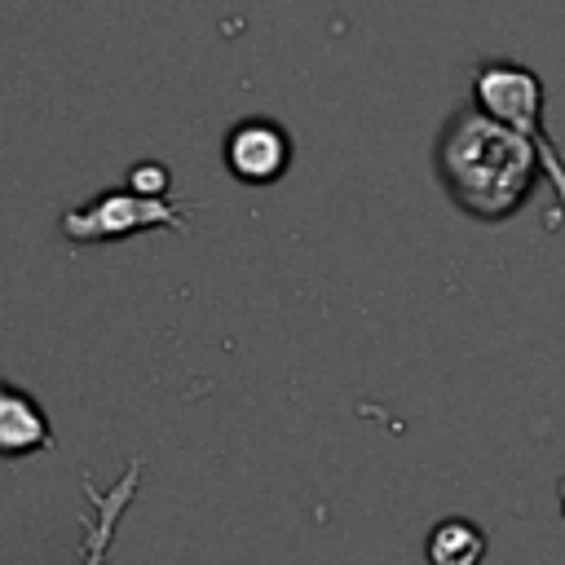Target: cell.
I'll list each match as a JSON object with an SVG mask.
<instances>
[{"instance_id":"1","label":"cell","mask_w":565,"mask_h":565,"mask_svg":"<svg viewBox=\"0 0 565 565\" xmlns=\"http://www.w3.org/2000/svg\"><path fill=\"white\" fill-rule=\"evenodd\" d=\"M539 168V150L477 106H459L437 137V177L446 194L481 221L512 216L525 203Z\"/></svg>"},{"instance_id":"2","label":"cell","mask_w":565,"mask_h":565,"mask_svg":"<svg viewBox=\"0 0 565 565\" xmlns=\"http://www.w3.org/2000/svg\"><path fill=\"white\" fill-rule=\"evenodd\" d=\"M472 97H477V110H486L490 119H499L503 128H512L516 137H525L543 168H547V181L556 185L561 194V207H565V163L556 159L552 150V137L543 132V84L530 66H516V62H486L472 79Z\"/></svg>"},{"instance_id":"3","label":"cell","mask_w":565,"mask_h":565,"mask_svg":"<svg viewBox=\"0 0 565 565\" xmlns=\"http://www.w3.org/2000/svg\"><path fill=\"white\" fill-rule=\"evenodd\" d=\"M154 225L185 230L177 199H146L137 190H110V194L62 216V234L75 243H115V238H132V234L154 230Z\"/></svg>"},{"instance_id":"4","label":"cell","mask_w":565,"mask_h":565,"mask_svg":"<svg viewBox=\"0 0 565 565\" xmlns=\"http://www.w3.org/2000/svg\"><path fill=\"white\" fill-rule=\"evenodd\" d=\"M225 163L247 185H269L291 163V137L269 119H247L225 137Z\"/></svg>"},{"instance_id":"5","label":"cell","mask_w":565,"mask_h":565,"mask_svg":"<svg viewBox=\"0 0 565 565\" xmlns=\"http://www.w3.org/2000/svg\"><path fill=\"white\" fill-rule=\"evenodd\" d=\"M141 468H146L141 459H128V468L119 472V481H110L106 490H97L88 481V472H84V499H88L93 512L79 516V530H84V561L79 565H106L110 543H115V530H119V521H124V512H128V503H132V494L141 486Z\"/></svg>"},{"instance_id":"6","label":"cell","mask_w":565,"mask_h":565,"mask_svg":"<svg viewBox=\"0 0 565 565\" xmlns=\"http://www.w3.org/2000/svg\"><path fill=\"white\" fill-rule=\"evenodd\" d=\"M40 450H53V424L44 406L0 380V459H26Z\"/></svg>"},{"instance_id":"7","label":"cell","mask_w":565,"mask_h":565,"mask_svg":"<svg viewBox=\"0 0 565 565\" xmlns=\"http://www.w3.org/2000/svg\"><path fill=\"white\" fill-rule=\"evenodd\" d=\"M424 556H428V565H481L486 561V534H481V525H472L463 516H446L428 530Z\"/></svg>"},{"instance_id":"8","label":"cell","mask_w":565,"mask_h":565,"mask_svg":"<svg viewBox=\"0 0 565 565\" xmlns=\"http://www.w3.org/2000/svg\"><path fill=\"white\" fill-rule=\"evenodd\" d=\"M128 181H132V190L137 194H146V199H168V168L163 163H137L132 172H128Z\"/></svg>"}]
</instances>
